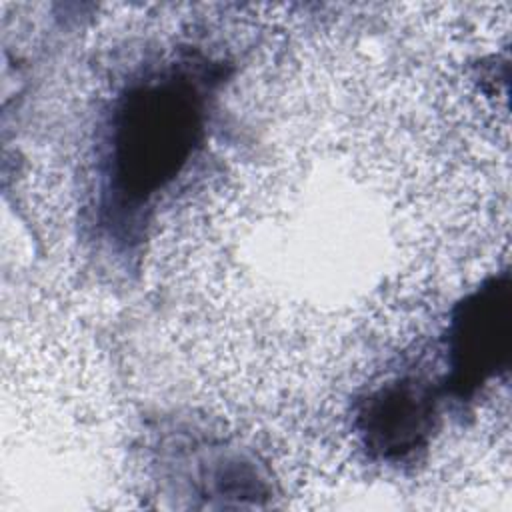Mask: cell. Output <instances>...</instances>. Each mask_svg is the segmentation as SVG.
Returning <instances> with one entry per match:
<instances>
[{
    "instance_id": "obj_1",
    "label": "cell",
    "mask_w": 512,
    "mask_h": 512,
    "mask_svg": "<svg viewBox=\"0 0 512 512\" xmlns=\"http://www.w3.org/2000/svg\"><path fill=\"white\" fill-rule=\"evenodd\" d=\"M226 76L224 62L182 50L114 96L98 142L94 222L118 250L142 242L158 200L200 152Z\"/></svg>"
},
{
    "instance_id": "obj_3",
    "label": "cell",
    "mask_w": 512,
    "mask_h": 512,
    "mask_svg": "<svg viewBox=\"0 0 512 512\" xmlns=\"http://www.w3.org/2000/svg\"><path fill=\"white\" fill-rule=\"evenodd\" d=\"M442 402L438 376L412 370L386 380L356 404L354 426L362 446L386 462L412 458L436 432Z\"/></svg>"
},
{
    "instance_id": "obj_2",
    "label": "cell",
    "mask_w": 512,
    "mask_h": 512,
    "mask_svg": "<svg viewBox=\"0 0 512 512\" xmlns=\"http://www.w3.org/2000/svg\"><path fill=\"white\" fill-rule=\"evenodd\" d=\"M512 342V298L510 274L504 270L490 276L450 314L442 360L444 374L438 376L444 398L460 406L468 404L492 378L508 370Z\"/></svg>"
}]
</instances>
